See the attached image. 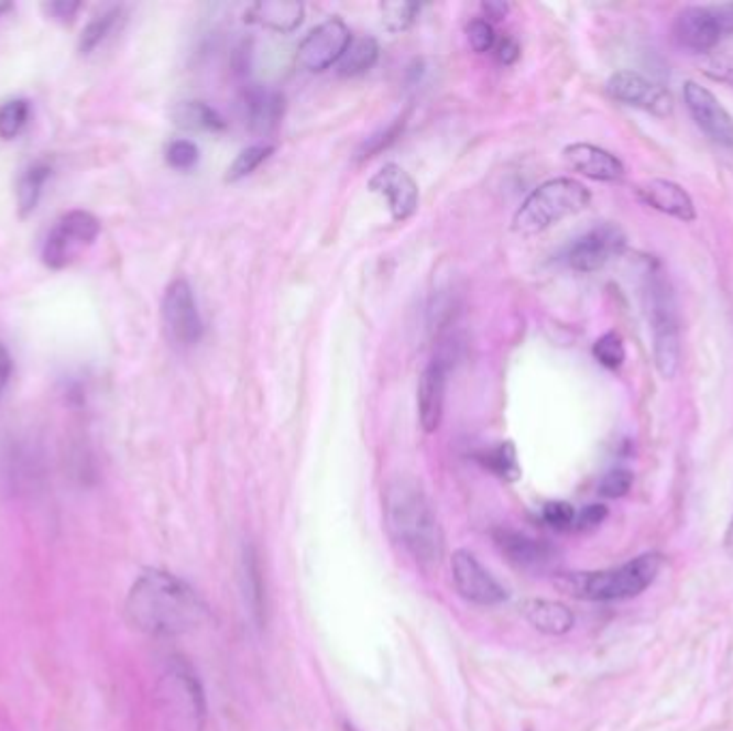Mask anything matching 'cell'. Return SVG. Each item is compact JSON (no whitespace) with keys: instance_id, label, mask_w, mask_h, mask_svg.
Instances as JSON below:
<instances>
[{"instance_id":"obj_1","label":"cell","mask_w":733,"mask_h":731,"mask_svg":"<svg viewBox=\"0 0 733 731\" xmlns=\"http://www.w3.org/2000/svg\"><path fill=\"white\" fill-rule=\"evenodd\" d=\"M127 622L151 637H176L208 618L198 592L165 570H144L124 599Z\"/></svg>"},{"instance_id":"obj_2","label":"cell","mask_w":733,"mask_h":731,"mask_svg":"<svg viewBox=\"0 0 733 731\" xmlns=\"http://www.w3.org/2000/svg\"><path fill=\"white\" fill-rule=\"evenodd\" d=\"M384 522L391 538L423 567L440 565L445 532L423 485L412 477L393 479L384 491Z\"/></svg>"},{"instance_id":"obj_3","label":"cell","mask_w":733,"mask_h":731,"mask_svg":"<svg viewBox=\"0 0 733 731\" xmlns=\"http://www.w3.org/2000/svg\"><path fill=\"white\" fill-rule=\"evenodd\" d=\"M660 569V554H644L615 569L567 575L562 588L572 597L586 601H626L650 588Z\"/></svg>"},{"instance_id":"obj_4","label":"cell","mask_w":733,"mask_h":731,"mask_svg":"<svg viewBox=\"0 0 733 731\" xmlns=\"http://www.w3.org/2000/svg\"><path fill=\"white\" fill-rule=\"evenodd\" d=\"M590 192L575 178H554L536 187L513 217V232L534 237L590 206Z\"/></svg>"},{"instance_id":"obj_5","label":"cell","mask_w":733,"mask_h":731,"mask_svg":"<svg viewBox=\"0 0 733 731\" xmlns=\"http://www.w3.org/2000/svg\"><path fill=\"white\" fill-rule=\"evenodd\" d=\"M157 701L165 731H203L206 706L196 674L174 658L160 678Z\"/></svg>"},{"instance_id":"obj_6","label":"cell","mask_w":733,"mask_h":731,"mask_svg":"<svg viewBox=\"0 0 733 731\" xmlns=\"http://www.w3.org/2000/svg\"><path fill=\"white\" fill-rule=\"evenodd\" d=\"M650 326L654 363L663 378H674L680 367V323L669 284L656 277L650 285Z\"/></svg>"},{"instance_id":"obj_7","label":"cell","mask_w":733,"mask_h":731,"mask_svg":"<svg viewBox=\"0 0 733 731\" xmlns=\"http://www.w3.org/2000/svg\"><path fill=\"white\" fill-rule=\"evenodd\" d=\"M101 232L99 219L86 210H72L63 215L43 243V264L61 271L80 258L81 251L97 241Z\"/></svg>"},{"instance_id":"obj_8","label":"cell","mask_w":733,"mask_h":731,"mask_svg":"<svg viewBox=\"0 0 733 731\" xmlns=\"http://www.w3.org/2000/svg\"><path fill=\"white\" fill-rule=\"evenodd\" d=\"M733 35V2L712 7H689L674 24L678 45L691 52H710L723 37Z\"/></svg>"},{"instance_id":"obj_9","label":"cell","mask_w":733,"mask_h":731,"mask_svg":"<svg viewBox=\"0 0 733 731\" xmlns=\"http://www.w3.org/2000/svg\"><path fill=\"white\" fill-rule=\"evenodd\" d=\"M163 326L169 341L178 348H192L203 337V318L194 298V290L185 280L167 285L162 303Z\"/></svg>"},{"instance_id":"obj_10","label":"cell","mask_w":733,"mask_h":731,"mask_svg":"<svg viewBox=\"0 0 733 731\" xmlns=\"http://www.w3.org/2000/svg\"><path fill=\"white\" fill-rule=\"evenodd\" d=\"M350 41H352V33H350L348 24L339 18H330L320 26H316L298 45L296 61L303 69H307L311 74H320L341 61Z\"/></svg>"},{"instance_id":"obj_11","label":"cell","mask_w":733,"mask_h":731,"mask_svg":"<svg viewBox=\"0 0 733 731\" xmlns=\"http://www.w3.org/2000/svg\"><path fill=\"white\" fill-rule=\"evenodd\" d=\"M452 569V583L457 592L481 608H493L506 601V590L500 586V581L489 572L474 554L459 549L452 554L450 560Z\"/></svg>"},{"instance_id":"obj_12","label":"cell","mask_w":733,"mask_h":731,"mask_svg":"<svg viewBox=\"0 0 733 731\" xmlns=\"http://www.w3.org/2000/svg\"><path fill=\"white\" fill-rule=\"evenodd\" d=\"M626 247L624 232L613 223H601L579 237L567 251L570 269L579 273H594L610 264Z\"/></svg>"},{"instance_id":"obj_13","label":"cell","mask_w":733,"mask_h":731,"mask_svg":"<svg viewBox=\"0 0 733 731\" xmlns=\"http://www.w3.org/2000/svg\"><path fill=\"white\" fill-rule=\"evenodd\" d=\"M608 90L615 101L650 112L654 117H669L674 99L669 90L635 72H617L608 81Z\"/></svg>"},{"instance_id":"obj_14","label":"cell","mask_w":733,"mask_h":731,"mask_svg":"<svg viewBox=\"0 0 733 731\" xmlns=\"http://www.w3.org/2000/svg\"><path fill=\"white\" fill-rule=\"evenodd\" d=\"M685 101L692 119L716 144L733 149V117L705 86L689 80L685 84Z\"/></svg>"},{"instance_id":"obj_15","label":"cell","mask_w":733,"mask_h":731,"mask_svg":"<svg viewBox=\"0 0 733 731\" xmlns=\"http://www.w3.org/2000/svg\"><path fill=\"white\" fill-rule=\"evenodd\" d=\"M369 192L382 196L395 221H406L418 206V187L414 178L397 163H386L369 181Z\"/></svg>"},{"instance_id":"obj_16","label":"cell","mask_w":733,"mask_h":731,"mask_svg":"<svg viewBox=\"0 0 733 731\" xmlns=\"http://www.w3.org/2000/svg\"><path fill=\"white\" fill-rule=\"evenodd\" d=\"M493 543L502 556L519 569H538L554 558L551 545L517 530H493Z\"/></svg>"},{"instance_id":"obj_17","label":"cell","mask_w":733,"mask_h":731,"mask_svg":"<svg viewBox=\"0 0 733 731\" xmlns=\"http://www.w3.org/2000/svg\"><path fill=\"white\" fill-rule=\"evenodd\" d=\"M445 391H447V367L440 361H431L425 367L418 382V421L427 434L440 429L445 414Z\"/></svg>"},{"instance_id":"obj_18","label":"cell","mask_w":733,"mask_h":731,"mask_svg":"<svg viewBox=\"0 0 733 731\" xmlns=\"http://www.w3.org/2000/svg\"><path fill=\"white\" fill-rule=\"evenodd\" d=\"M565 160L575 172H579L592 181L613 183L624 176L622 162L615 155H611L610 151L594 146V144H586V142L570 144L565 149Z\"/></svg>"},{"instance_id":"obj_19","label":"cell","mask_w":733,"mask_h":731,"mask_svg":"<svg viewBox=\"0 0 733 731\" xmlns=\"http://www.w3.org/2000/svg\"><path fill=\"white\" fill-rule=\"evenodd\" d=\"M637 196L654 210H660L680 221H694L697 217L691 196L674 181L650 178L637 187Z\"/></svg>"},{"instance_id":"obj_20","label":"cell","mask_w":733,"mask_h":731,"mask_svg":"<svg viewBox=\"0 0 733 731\" xmlns=\"http://www.w3.org/2000/svg\"><path fill=\"white\" fill-rule=\"evenodd\" d=\"M284 117V97L275 90L255 86L244 97V119L258 133L273 131Z\"/></svg>"},{"instance_id":"obj_21","label":"cell","mask_w":733,"mask_h":731,"mask_svg":"<svg viewBox=\"0 0 733 731\" xmlns=\"http://www.w3.org/2000/svg\"><path fill=\"white\" fill-rule=\"evenodd\" d=\"M305 15V7L294 0H262L255 2L247 13L244 20L266 26L277 33L294 31Z\"/></svg>"},{"instance_id":"obj_22","label":"cell","mask_w":733,"mask_h":731,"mask_svg":"<svg viewBox=\"0 0 733 731\" xmlns=\"http://www.w3.org/2000/svg\"><path fill=\"white\" fill-rule=\"evenodd\" d=\"M522 611L538 633H545V635H551V637L567 635L570 629L575 626L572 611L565 603H558V601L529 599Z\"/></svg>"},{"instance_id":"obj_23","label":"cell","mask_w":733,"mask_h":731,"mask_svg":"<svg viewBox=\"0 0 733 731\" xmlns=\"http://www.w3.org/2000/svg\"><path fill=\"white\" fill-rule=\"evenodd\" d=\"M172 121L180 129L187 131H221L226 129V121L217 110H212L204 101H183L172 110Z\"/></svg>"},{"instance_id":"obj_24","label":"cell","mask_w":733,"mask_h":731,"mask_svg":"<svg viewBox=\"0 0 733 731\" xmlns=\"http://www.w3.org/2000/svg\"><path fill=\"white\" fill-rule=\"evenodd\" d=\"M378 56H380L378 41L371 40V37H352L341 61L337 63L339 74L346 78L363 76L378 63Z\"/></svg>"},{"instance_id":"obj_25","label":"cell","mask_w":733,"mask_h":731,"mask_svg":"<svg viewBox=\"0 0 733 731\" xmlns=\"http://www.w3.org/2000/svg\"><path fill=\"white\" fill-rule=\"evenodd\" d=\"M52 174V167L45 162H35L31 163L22 174H20V181H18V187H15V194H18V210L22 217H26L29 212H33L40 204L41 192L47 183Z\"/></svg>"},{"instance_id":"obj_26","label":"cell","mask_w":733,"mask_h":731,"mask_svg":"<svg viewBox=\"0 0 733 731\" xmlns=\"http://www.w3.org/2000/svg\"><path fill=\"white\" fill-rule=\"evenodd\" d=\"M119 18H121V9H119V7H112V9L103 11L101 15L92 18V20L88 22V26L81 31V54H90L95 47H99L103 41L108 40V35L117 29Z\"/></svg>"},{"instance_id":"obj_27","label":"cell","mask_w":733,"mask_h":731,"mask_svg":"<svg viewBox=\"0 0 733 731\" xmlns=\"http://www.w3.org/2000/svg\"><path fill=\"white\" fill-rule=\"evenodd\" d=\"M481 459L493 474H497L504 481H517L522 477L517 450L511 443H502V445L491 448Z\"/></svg>"},{"instance_id":"obj_28","label":"cell","mask_w":733,"mask_h":731,"mask_svg":"<svg viewBox=\"0 0 733 731\" xmlns=\"http://www.w3.org/2000/svg\"><path fill=\"white\" fill-rule=\"evenodd\" d=\"M418 11H420V4H416V2L391 0V2H382V4H380L382 24H384L391 33H404V31H407V29L416 22Z\"/></svg>"},{"instance_id":"obj_29","label":"cell","mask_w":733,"mask_h":731,"mask_svg":"<svg viewBox=\"0 0 733 731\" xmlns=\"http://www.w3.org/2000/svg\"><path fill=\"white\" fill-rule=\"evenodd\" d=\"M31 117V106L26 99H11L0 106V138L13 140L22 133Z\"/></svg>"},{"instance_id":"obj_30","label":"cell","mask_w":733,"mask_h":731,"mask_svg":"<svg viewBox=\"0 0 733 731\" xmlns=\"http://www.w3.org/2000/svg\"><path fill=\"white\" fill-rule=\"evenodd\" d=\"M273 151H275L273 146H262V144L244 149L243 153H241V155L232 162V165L228 167L226 181H228V183H237V181H241L247 174H251L260 163L266 162V160L273 155Z\"/></svg>"},{"instance_id":"obj_31","label":"cell","mask_w":733,"mask_h":731,"mask_svg":"<svg viewBox=\"0 0 733 731\" xmlns=\"http://www.w3.org/2000/svg\"><path fill=\"white\" fill-rule=\"evenodd\" d=\"M592 354L601 366L608 367V369H620L626 359V350H624V343L617 332H605L603 337H599L592 348Z\"/></svg>"},{"instance_id":"obj_32","label":"cell","mask_w":733,"mask_h":731,"mask_svg":"<svg viewBox=\"0 0 733 731\" xmlns=\"http://www.w3.org/2000/svg\"><path fill=\"white\" fill-rule=\"evenodd\" d=\"M402 131H404V119H400V121L389 124L386 129L373 133L371 138H366L365 144L359 149V157L357 160L365 162V160H371V157L380 155L382 151H386L402 135Z\"/></svg>"},{"instance_id":"obj_33","label":"cell","mask_w":733,"mask_h":731,"mask_svg":"<svg viewBox=\"0 0 733 731\" xmlns=\"http://www.w3.org/2000/svg\"><path fill=\"white\" fill-rule=\"evenodd\" d=\"M198 160H200V151L189 140H174L165 149V162L176 170H192Z\"/></svg>"},{"instance_id":"obj_34","label":"cell","mask_w":733,"mask_h":731,"mask_svg":"<svg viewBox=\"0 0 733 731\" xmlns=\"http://www.w3.org/2000/svg\"><path fill=\"white\" fill-rule=\"evenodd\" d=\"M631 488H633V472L626 468H615L603 477V481L599 485V493L603 498L617 500V498H624Z\"/></svg>"},{"instance_id":"obj_35","label":"cell","mask_w":733,"mask_h":731,"mask_svg":"<svg viewBox=\"0 0 733 731\" xmlns=\"http://www.w3.org/2000/svg\"><path fill=\"white\" fill-rule=\"evenodd\" d=\"M575 509L570 506L569 502L556 500V502H547L543 509V520L556 530H569L575 526Z\"/></svg>"},{"instance_id":"obj_36","label":"cell","mask_w":733,"mask_h":731,"mask_svg":"<svg viewBox=\"0 0 733 731\" xmlns=\"http://www.w3.org/2000/svg\"><path fill=\"white\" fill-rule=\"evenodd\" d=\"M468 41H470L472 50L479 52V54L493 50V45H495V31H493L491 22H488V20H474L468 26Z\"/></svg>"},{"instance_id":"obj_37","label":"cell","mask_w":733,"mask_h":731,"mask_svg":"<svg viewBox=\"0 0 733 731\" xmlns=\"http://www.w3.org/2000/svg\"><path fill=\"white\" fill-rule=\"evenodd\" d=\"M608 515H610L608 506H603V504H590L581 513H577L575 528L581 530V532L599 528L608 520Z\"/></svg>"},{"instance_id":"obj_38","label":"cell","mask_w":733,"mask_h":731,"mask_svg":"<svg viewBox=\"0 0 733 731\" xmlns=\"http://www.w3.org/2000/svg\"><path fill=\"white\" fill-rule=\"evenodd\" d=\"M78 9H80V2H65V0L43 4V11L56 22H72L74 15L78 13Z\"/></svg>"},{"instance_id":"obj_39","label":"cell","mask_w":733,"mask_h":731,"mask_svg":"<svg viewBox=\"0 0 733 731\" xmlns=\"http://www.w3.org/2000/svg\"><path fill=\"white\" fill-rule=\"evenodd\" d=\"M705 74L712 76L714 80L732 81L733 84V58H730V56L712 58L705 65Z\"/></svg>"},{"instance_id":"obj_40","label":"cell","mask_w":733,"mask_h":731,"mask_svg":"<svg viewBox=\"0 0 733 731\" xmlns=\"http://www.w3.org/2000/svg\"><path fill=\"white\" fill-rule=\"evenodd\" d=\"M493 47H495V58L502 65H513L519 58V52H522L517 41L511 40V37L497 41Z\"/></svg>"},{"instance_id":"obj_41","label":"cell","mask_w":733,"mask_h":731,"mask_svg":"<svg viewBox=\"0 0 733 731\" xmlns=\"http://www.w3.org/2000/svg\"><path fill=\"white\" fill-rule=\"evenodd\" d=\"M11 373H13V361H11V354L7 350V346L0 341V400L9 386V380H11Z\"/></svg>"},{"instance_id":"obj_42","label":"cell","mask_w":733,"mask_h":731,"mask_svg":"<svg viewBox=\"0 0 733 731\" xmlns=\"http://www.w3.org/2000/svg\"><path fill=\"white\" fill-rule=\"evenodd\" d=\"M483 11L488 15L489 20H502L508 11V7L504 2H485L483 4Z\"/></svg>"},{"instance_id":"obj_43","label":"cell","mask_w":733,"mask_h":731,"mask_svg":"<svg viewBox=\"0 0 733 731\" xmlns=\"http://www.w3.org/2000/svg\"><path fill=\"white\" fill-rule=\"evenodd\" d=\"M725 552L733 556V513L732 520H730V526H727V532H725Z\"/></svg>"},{"instance_id":"obj_44","label":"cell","mask_w":733,"mask_h":731,"mask_svg":"<svg viewBox=\"0 0 733 731\" xmlns=\"http://www.w3.org/2000/svg\"><path fill=\"white\" fill-rule=\"evenodd\" d=\"M346 731H354V728H350V725H346Z\"/></svg>"}]
</instances>
